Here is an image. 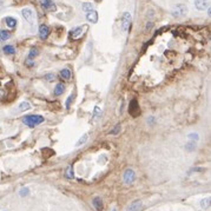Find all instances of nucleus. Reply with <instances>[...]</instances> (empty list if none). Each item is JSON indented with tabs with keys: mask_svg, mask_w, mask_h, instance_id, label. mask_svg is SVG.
Returning a JSON list of instances; mask_svg holds the SVG:
<instances>
[{
	"mask_svg": "<svg viewBox=\"0 0 211 211\" xmlns=\"http://www.w3.org/2000/svg\"><path fill=\"white\" fill-rule=\"evenodd\" d=\"M136 179V173L133 171L132 169H128L126 171L124 172L123 175V181L125 184H132Z\"/></svg>",
	"mask_w": 211,
	"mask_h": 211,
	"instance_id": "6e6552de",
	"label": "nucleus"
},
{
	"mask_svg": "<svg viewBox=\"0 0 211 211\" xmlns=\"http://www.w3.org/2000/svg\"><path fill=\"white\" fill-rule=\"evenodd\" d=\"M65 176L67 177V178H73V171H72V166H69L67 167V170H66V175Z\"/></svg>",
	"mask_w": 211,
	"mask_h": 211,
	"instance_id": "bb28decb",
	"label": "nucleus"
},
{
	"mask_svg": "<svg viewBox=\"0 0 211 211\" xmlns=\"http://www.w3.org/2000/svg\"><path fill=\"white\" fill-rule=\"evenodd\" d=\"M153 122H155V119H153V117L150 118V120H147V123H150V124H152Z\"/></svg>",
	"mask_w": 211,
	"mask_h": 211,
	"instance_id": "72a5a7b5",
	"label": "nucleus"
},
{
	"mask_svg": "<svg viewBox=\"0 0 211 211\" xmlns=\"http://www.w3.org/2000/svg\"><path fill=\"white\" fill-rule=\"evenodd\" d=\"M39 54V51L37 49H31V51H29V59H33V58H35L37 55Z\"/></svg>",
	"mask_w": 211,
	"mask_h": 211,
	"instance_id": "5701e85b",
	"label": "nucleus"
},
{
	"mask_svg": "<svg viewBox=\"0 0 211 211\" xmlns=\"http://www.w3.org/2000/svg\"><path fill=\"white\" fill-rule=\"evenodd\" d=\"M82 8H83L84 12H91V11H93V5L91 4V3H84L83 5H82Z\"/></svg>",
	"mask_w": 211,
	"mask_h": 211,
	"instance_id": "aec40b11",
	"label": "nucleus"
},
{
	"mask_svg": "<svg viewBox=\"0 0 211 211\" xmlns=\"http://www.w3.org/2000/svg\"><path fill=\"white\" fill-rule=\"evenodd\" d=\"M4 8V1L3 0H0V11Z\"/></svg>",
	"mask_w": 211,
	"mask_h": 211,
	"instance_id": "473e14b6",
	"label": "nucleus"
},
{
	"mask_svg": "<svg viewBox=\"0 0 211 211\" xmlns=\"http://www.w3.org/2000/svg\"><path fill=\"white\" fill-rule=\"evenodd\" d=\"M131 23H132V17L129 12H124L123 17H122V23H120V27H122V31L128 33L130 31V27H131Z\"/></svg>",
	"mask_w": 211,
	"mask_h": 211,
	"instance_id": "f03ea898",
	"label": "nucleus"
},
{
	"mask_svg": "<svg viewBox=\"0 0 211 211\" xmlns=\"http://www.w3.org/2000/svg\"><path fill=\"white\" fill-rule=\"evenodd\" d=\"M5 24L7 25V27L14 29L15 26H17V24H18V21L13 17H7V18H5Z\"/></svg>",
	"mask_w": 211,
	"mask_h": 211,
	"instance_id": "4468645a",
	"label": "nucleus"
},
{
	"mask_svg": "<svg viewBox=\"0 0 211 211\" xmlns=\"http://www.w3.org/2000/svg\"><path fill=\"white\" fill-rule=\"evenodd\" d=\"M29 193V189H27V187H24V189H21V190H20V192H19V195H20V196H21V197L27 196Z\"/></svg>",
	"mask_w": 211,
	"mask_h": 211,
	"instance_id": "cd10ccee",
	"label": "nucleus"
},
{
	"mask_svg": "<svg viewBox=\"0 0 211 211\" xmlns=\"http://www.w3.org/2000/svg\"><path fill=\"white\" fill-rule=\"evenodd\" d=\"M86 19H87V21H90V23L96 24V23L98 21V13L94 10L91 11V12H87V13H86Z\"/></svg>",
	"mask_w": 211,
	"mask_h": 211,
	"instance_id": "9b49d317",
	"label": "nucleus"
},
{
	"mask_svg": "<svg viewBox=\"0 0 211 211\" xmlns=\"http://www.w3.org/2000/svg\"><path fill=\"white\" fill-rule=\"evenodd\" d=\"M21 14L24 17V19L26 20V23H29V25L34 24V13L31 8H24L21 11Z\"/></svg>",
	"mask_w": 211,
	"mask_h": 211,
	"instance_id": "0eeeda50",
	"label": "nucleus"
},
{
	"mask_svg": "<svg viewBox=\"0 0 211 211\" xmlns=\"http://www.w3.org/2000/svg\"><path fill=\"white\" fill-rule=\"evenodd\" d=\"M201 206H202V209H208L209 206H210V198L209 197H206V198H204V199H202L201 202Z\"/></svg>",
	"mask_w": 211,
	"mask_h": 211,
	"instance_id": "4be33fe9",
	"label": "nucleus"
},
{
	"mask_svg": "<svg viewBox=\"0 0 211 211\" xmlns=\"http://www.w3.org/2000/svg\"><path fill=\"white\" fill-rule=\"evenodd\" d=\"M27 65H29V66H32V65H33V61H32L31 59H27Z\"/></svg>",
	"mask_w": 211,
	"mask_h": 211,
	"instance_id": "2f4dec72",
	"label": "nucleus"
},
{
	"mask_svg": "<svg viewBox=\"0 0 211 211\" xmlns=\"http://www.w3.org/2000/svg\"><path fill=\"white\" fill-rule=\"evenodd\" d=\"M152 26H153V23H147V25H146V29H152Z\"/></svg>",
	"mask_w": 211,
	"mask_h": 211,
	"instance_id": "7c9ffc66",
	"label": "nucleus"
},
{
	"mask_svg": "<svg viewBox=\"0 0 211 211\" xmlns=\"http://www.w3.org/2000/svg\"><path fill=\"white\" fill-rule=\"evenodd\" d=\"M29 108H31V104H29V102H23V103L18 106V111H19V112H24V111H27Z\"/></svg>",
	"mask_w": 211,
	"mask_h": 211,
	"instance_id": "f3484780",
	"label": "nucleus"
},
{
	"mask_svg": "<svg viewBox=\"0 0 211 211\" xmlns=\"http://www.w3.org/2000/svg\"><path fill=\"white\" fill-rule=\"evenodd\" d=\"M65 91V85L61 83H59L55 85V87H54V94L55 96H60V94H63Z\"/></svg>",
	"mask_w": 211,
	"mask_h": 211,
	"instance_id": "2eb2a0df",
	"label": "nucleus"
},
{
	"mask_svg": "<svg viewBox=\"0 0 211 211\" xmlns=\"http://www.w3.org/2000/svg\"><path fill=\"white\" fill-rule=\"evenodd\" d=\"M50 35V27L47 25H41L39 27V37L41 40H46Z\"/></svg>",
	"mask_w": 211,
	"mask_h": 211,
	"instance_id": "1a4fd4ad",
	"label": "nucleus"
},
{
	"mask_svg": "<svg viewBox=\"0 0 211 211\" xmlns=\"http://www.w3.org/2000/svg\"><path fill=\"white\" fill-rule=\"evenodd\" d=\"M92 204H93L94 209L97 211H103V201H102V198L100 197H94L93 201H92Z\"/></svg>",
	"mask_w": 211,
	"mask_h": 211,
	"instance_id": "f8f14e48",
	"label": "nucleus"
},
{
	"mask_svg": "<svg viewBox=\"0 0 211 211\" xmlns=\"http://www.w3.org/2000/svg\"><path fill=\"white\" fill-rule=\"evenodd\" d=\"M39 4L45 12H54L57 10V6L53 0H39Z\"/></svg>",
	"mask_w": 211,
	"mask_h": 211,
	"instance_id": "39448f33",
	"label": "nucleus"
},
{
	"mask_svg": "<svg viewBox=\"0 0 211 211\" xmlns=\"http://www.w3.org/2000/svg\"><path fill=\"white\" fill-rule=\"evenodd\" d=\"M196 149V142H190L187 144V150L189 151H193Z\"/></svg>",
	"mask_w": 211,
	"mask_h": 211,
	"instance_id": "a878e982",
	"label": "nucleus"
},
{
	"mask_svg": "<svg viewBox=\"0 0 211 211\" xmlns=\"http://www.w3.org/2000/svg\"><path fill=\"white\" fill-rule=\"evenodd\" d=\"M142 208V202L140 201H135L132 202L130 205L128 206L126 211H139Z\"/></svg>",
	"mask_w": 211,
	"mask_h": 211,
	"instance_id": "ddd939ff",
	"label": "nucleus"
},
{
	"mask_svg": "<svg viewBox=\"0 0 211 211\" xmlns=\"http://www.w3.org/2000/svg\"><path fill=\"white\" fill-rule=\"evenodd\" d=\"M43 122H44V117H41L39 114H27V116L23 117V123L29 128H34Z\"/></svg>",
	"mask_w": 211,
	"mask_h": 211,
	"instance_id": "f257e3e1",
	"label": "nucleus"
},
{
	"mask_svg": "<svg viewBox=\"0 0 211 211\" xmlns=\"http://www.w3.org/2000/svg\"><path fill=\"white\" fill-rule=\"evenodd\" d=\"M187 137H189V139H190L191 142H197V140L199 139V136H198L197 133H193V132H192V133H190V135H189Z\"/></svg>",
	"mask_w": 211,
	"mask_h": 211,
	"instance_id": "393cba45",
	"label": "nucleus"
},
{
	"mask_svg": "<svg viewBox=\"0 0 211 211\" xmlns=\"http://www.w3.org/2000/svg\"><path fill=\"white\" fill-rule=\"evenodd\" d=\"M187 13V7L184 4H178L175 6V8L172 10V15L177 17V18H182Z\"/></svg>",
	"mask_w": 211,
	"mask_h": 211,
	"instance_id": "20e7f679",
	"label": "nucleus"
},
{
	"mask_svg": "<svg viewBox=\"0 0 211 211\" xmlns=\"http://www.w3.org/2000/svg\"><path fill=\"white\" fill-rule=\"evenodd\" d=\"M112 211H117V209H113V210H112Z\"/></svg>",
	"mask_w": 211,
	"mask_h": 211,
	"instance_id": "f704fd0d",
	"label": "nucleus"
},
{
	"mask_svg": "<svg viewBox=\"0 0 211 211\" xmlns=\"http://www.w3.org/2000/svg\"><path fill=\"white\" fill-rule=\"evenodd\" d=\"M72 99H73V96L71 94L69 97V99L66 100V103H65V106H66V108H70V105H71V102H72Z\"/></svg>",
	"mask_w": 211,
	"mask_h": 211,
	"instance_id": "c756f323",
	"label": "nucleus"
},
{
	"mask_svg": "<svg viewBox=\"0 0 211 211\" xmlns=\"http://www.w3.org/2000/svg\"><path fill=\"white\" fill-rule=\"evenodd\" d=\"M87 25H84V26H79V27H76L74 29H72L70 32V39H79L80 37H83L85 34V31H87Z\"/></svg>",
	"mask_w": 211,
	"mask_h": 211,
	"instance_id": "7ed1b4c3",
	"label": "nucleus"
},
{
	"mask_svg": "<svg viewBox=\"0 0 211 211\" xmlns=\"http://www.w3.org/2000/svg\"><path fill=\"white\" fill-rule=\"evenodd\" d=\"M54 78H55V76H54V74H52V73L46 74V76H45V79H46L47 82H52V80H53Z\"/></svg>",
	"mask_w": 211,
	"mask_h": 211,
	"instance_id": "c85d7f7f",
	"label": "nucleus"
},
{
	"mask_svg": "<svg viewBox=\"0 0 211 211\" xmlns=\"http://www.w3.org/2000/svg\"><path fill=\"white\" fill-rule=\"evenodd\" d=\"M195 6L197 10L204 11L209 7V0H195Z\"/></svg>",
	"mask_w": 211,
	"mask_h": 211,
	"instance_id": "9d476101",
	"label": "nucleus"
},
{
	"mask_svg": "<svg viewBox=\"0 0 211 211\" xmlns=\"http://www.w3.org/2000/svg\"><path fill=\"white\" fill-rule=\"evenodd\" d=\"M3 51H4L6 54H14L15 49H14V46H12V45H5Z\"/></svg>",
	"mask_w": 211,
	"mask_h": 211,
	"instance_id": "6ab92c4d",
	"label": "nucleus"
},
{
	"mask_svg": "<svg viewBox=\"0 0 211 211\" xmlns=\"http://www.w3.org/2000/svg\"><path fill=\"white\" fill-rule=\"evenodd\" d=\"M87 139H88V136H87V135H84L83 137L79 138V140H78V142H77V144H76V146L78 147V146H82V145H84L85 143L87 142Z\"/></svg>",
	"mask_w": 211,
	"mask_h": 211,
	"instance_id": "412c9836",
	"label": "nucleus"
},
{
	"mask_svg": "<svg viewBox=\"0 0 211 211\" xmlns=\"http://www.w3.org/2000/svg\"><path fill=\"white\" fill-rule=\"evenodd\" d=\"M11 38V33L6 29H0V39L1 40H7Z\"/></svg>",
	"mask_w": 211,
	"mask_h": 211,
	"instance_id": "a211bd4d",
	"label": "nucleus"
},
{
	"mask_svg": "<svg viewBox=\"0 0 211 211\" xmlns=\"http://www.w3.org/2000/svg\"><path fill=\"white\" fill-rule=\"evenodd\" d=\"M119 131H120V124H117V125L110 131V135H118Z\"/></svg>",
	"mask_w": 211,
	"mask_h": 211,
	"instance_id": "b1692460",
	"label": "nucleus"
},
{
	"mask_svg": "<svg viewBox=\"0 0 211 211\" xmlns=\"http://www.w3.org/2000/svg\"><path fill=\"white\" fill-rule=\"evenodd\" d=\"M0 43H1V39H0Z\"/></svg>",
	"mask_w": 211,
	"mask_h": 211,
	"instance_id": "c9c22d12",
	"label": "nucleus"
},
{
	"mask_svg": "<svg viewBox=\"0 0 211 211\" xmlns=\"http://www.w3.org/2000/svg\"><path fill=\"white\" fill-rule=\"evenodd\" d=\"M59 76H60V78L61 79H65V80H69L70 78H71V72H70L69 69H63L61 71H60V73H59Z\"/></svg>",
	"mask_w": 211,
	"mask_h": 211,
	"instance_id": "dca6fc26",
	"label": "nucleus"
},
{
	"mask_svg": "<svg viewBox=\"0 0 211 211\" xmlns=\"http://www.w3.org/2000/svg\"><path fill=\"white\" fill-rule=\"evenodd\" d=\"M129 113L132 116V117H138L140 114V108H139V105H138V102L136 99H133L130 102V105H129Z\"/></svg>",
	"mask_w": 211,
	"mask_h": 211,
	"instance_id": "423d86ee",
	"label": "nucleus"
}]
</instances>
